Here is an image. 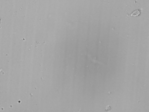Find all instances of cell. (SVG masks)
I'll use <instances>...</instances> for the list:
<instances>
[{
    "instance_id": "cell-1",
    "label": "cell",
    "mask_w": 149,
    "mask_h": 112,
    "mask_svg": "<svg viewBox=\"0 0 149 112\" xmlns=\"http://www.w3.org/2000/svg\"><path fill=\"white\" fill-rule=\"evenodd\" d=\"M141 10L137 9L133 11L130 15V16L136 17L140 15L141 13Z\"/></svg>"
}]
</instances>
